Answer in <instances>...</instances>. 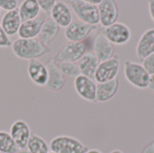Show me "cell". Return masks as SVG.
Listing matches in <instances>:
<instances>
[{
	"label": "cell",
	"mask_w": 154,
	"mask_h": 153,
	"mask_svg": "<svg viewBox=\"0 0 154 153\" xmlns=\"http://www.w3.org/2000/svg\"><path fill=\"white\" fill-rule=\"evenodd\" d=\"M105 36L113 45H125L132 38V32L128 25L123 23H116L102 30Z\"/></svg>",
	"instance_id": "52a82bcc"
},
{
	"label": "cell",
	"mask_w": 154,
	"mask_h": 153,
	"mask_svg": "<svg viewBox=\"0 0 154 153\" xmlns=\"http://www.w3.org/2000/svg\"><path fill=\"white\" fill-rule=\"evenodd\" d=\"M40 11L41 9L37 0H24L18 9L22 23L37 18L40 14Z\"/></svg>",
	"instance_id": "44dd1931"
},
{
	"label": "cell",
	"mask_w": 154,
	"mask_h": 153,
	"mask_svg": "<svg viewBox=\"0 0 154 153\" xmlns=\"http://www.w3.org/2000/svg\"><path fill=\"white\" fill-rule=\"evenodd\" d=\"M74 88L77 94L88 102H96L97 83L94 79L79 75L74 79Z\"/></svg>",
	"instance_id": "30bf717a"
},
{
	"label": "cell",
	"mask_w": 154,
	"mask_h": 153,
	"mask_svg": "<svg viewBox=\"0 0 154 153\" xmlns=\"http://www.w3.org/2000/svg\"><path fill=\"white\" fill-rule=\"evenodd\" d=\"M45 22L44 16H38L35 19L23 22L18 31V36L21 39H36L39 36L41 29Z\"/></svg>",
	"instance_id": "e0dca14e"
},
{
	"label": "cell",
	"mask_w": 154,
	"mask_h": 153,
	"mask_svg": "<svg viewBox=\"0 0 154 153\" xmlns=\"http://www.w3.org/2000/svg\"><path fill=\"white\" fill-rule=\"evenodd\" d=\"M150 91L154 93V74L153 75H150V80H149V84H148V87H147Z\"/></svg>",
	"instance_id": "1f68e13d"
},
{
	"label": "cell",
	"mask_w": 154,
	"mask_h": 153,
	"mask_svg": "<svg viewBox=\"0 0 154 153\" xmlns=\"http://www.w3.org/2000/svg\"><path fill=\"white\" fill-rule=\"evenodd\" d=\"M13 53L21 60H38L51 51L49 46L43 44L39 39H21L17 38L12 42Z\"/></svg>",
	"instance_id": "6da1fadb"
},
{
	"label": "cell",
	"mask_w": 154,
	"mask_h": 153,
	"mask_svg": "<svg viewBox=\"0 0 154 153\" xmlns=\"http://www.w3.org/2000/svg\"><path fill=\"white\" fill-rule=\"evenodd\" d=\"M99 14V23L103 28L108 27L116 23L119 16V9L116 1L102 0L97 5Z\"/></svg>",
	"instance_id": "9c48e42d"
},
{
	"label": "cell",
	"mask_w": 154,
	"mask_h": 153,
	"mask_svg": "<svg viewBox=\"0 0 154 153\" xmlns=\"http://www.w3.org/2000/svg\"><path fill=\"white\" fill-rule=\"evenodd\" d=\"M12 46V41L10 40V37L7 36V34L4 32L0 25V48H7Z\"/></svg>",
	"instance_id": "f1b7e54d"
},
{
	"label": "cell",
	"mask_w": 154,
	"mask_h": 153,
	"mask_svg": "<svg viewBox=\"0 0 154 153\" xmlns=\"http://www.w3.org/2000/svg\"><path fill=\"white\" fill-rule=\"evenodd\" d=\"M15 153H30V152L27 151V149H23V150H18V151H17Z\"/></svg>",
	"instance_id": "e575fe53"
},
{
	"label": "cell",
	"mask_w": 154,
	"mask_h": 153,
	"mask_svg": "<svg viewBox=\"0 0 154 153\" xmlns=\"http://www.w3.org/2000/svg\"><path fill=\"white\" fill-rule=\"evenodd\" d=\"M26 149L30 153H48L50 151V146L46 141L35 133H32Z\"/></svg>",
	"instance_id": "603a6c76"
},
{
	"label": "cell",
	"mask_w": 154,
	"mask_h": 153,
	"mask_svg": "<svg viewBox=\"0 0 154 153\" xmlns=\"http://www.w3.org/2000/svg\"><path fill=\"white\" fill-rule=\"evenodd\" d=\"M27 73L29 78L33 84L39 87H45L48 81V69L39 60H32L27 65Z\"/></svg>",
	"instance_id": "4fadbf2b"
},
{
	"label": "cell",
	"mask_w": 154,
	"mask_h": 153,
	"mask_svg": "<svg viewBox=\"0 0 154 153\" xmlns=\"http://www.w3.org/2000/svg\"><path fill=\"white\" fill-rule=\"evenodd\" d=\"M109 153H124L122 151H120V150H114V151H110Z\"/></svg>",
	"instance_id": "d590c367"
},
{
	"label": "cell",
	"mask_w": 154,
	"mask_h": 153,
	"mask_svg": "<svg viewBox=\"0 0 154 153\" xmlns=\"http://www.w3.org/2000/svg\"><path fill=\"white\" fill-rule=\"evenodd\" d=\"M19 150L9 133L0 131V153H15Z\"/></svg>",
	"instance_id": "cb8c5ba5"
},
{
	"label": "cell",
	"mask_w": 154,
	"mask_h": 153,
	"mask_svg": "<svg viewBox=\"0 0 154 153\" xmlns=\"http://www.w3.org/2000/svg\"><path fill=\"white\" fill-rule=\"evenodd\" d=\"M48 153H56V152H53V151H49Z\"/></svg>",
	"instance_id": "8d00e7d4"
},
{
	"label": "cell",
	"mask_w": 154,
	"mask_h": 153,
	"mask_svg": "<svg viewBox=\"0 0 154 153\" xmlns=\"http://www.w3.org/2000/svg\"><path fill=\"white\" fill-rule=\"evenodd\" d=\"M48 69V81L45 87L51 92L60 91L66 83V78L61 73L58 63L51 58L46 64Z\"/></svg>",
	"instance_id": "7c38bea8"
},
{
	"label": "cell",
	"mask_w": 154,
	"mask_h": 153,
	"mask_svg": "<svg viewBox=\"0 0 154 153\" xmlns=\"http://www.w3.org/2000/svg\"><path fill=\"white\" fill-rule=\"evenodd\" d=\"M89 4H91V5H98L100 3H101V1L102 0H87Z\"/></svg>",
	"instance_id": "d6a6232c"
},
{
	"label": "cell",
	"mask_w": 154,
	"mask_h": 153,
	"mask_svg": "<svg viewBox=\"0 0 154 153\" xmlns=\"http://www.w3.org/2000/svg\"><path fill=\"white\" fill-rule=\"evenodd\" d=\"M136 57L143 61L146 57L154 53V28L147 29L140 37L136 45Z\"/></svg>",
	"instance_id": "9a60e30c"
},
{
	"label": "cell",
	"mask_w": 154,
	"mask_h": 153,
	"mask_svg": "<svg viewBox=\"0 0 154 153\" xmlns=\"http://www.w3.org/2000/svg\"><path fill=\"white\" fill-rule=\"evenodd\" d=\"M93 49L94 54L100 62L107 60L114 56V45L107 40L102 31H100L95 38Z\"/></svg>",
	"instance_id": "5bb4252c"
},
{
	"label": "cell",
	"mask_w": 154,
	"mask_h": 153,
	"mask_svg": "<svg viewBox=\"0 0 154 153\" xmlns=\"http://www.w3.org/2000/svg\"><path fill=\"white\" fill-rule=\"evenodd\" d=\"M40 9L43 11L45 15H51L52 8L56 3L55 0H37Z\"/></svg>",
	"instance_id": "484cf974"
},
{
	"label": "cell",
	"mask_w": 154,
	"mask_h": 153,
	"mask_svg": "<svg viewBox=\"0 0 154 153\" xmlns=\"http://www.w3.org/2000/svg\"><path fill=\"white\" fill-rule=\"evenodd\" d=\"M120 68V58L117 55H114L111 59L99 63L95 74L94 80L99 83H105L117 78Z\"/></svg>",
	"instance_id": "8992f818"
},
{
	"label": "cell",
	"mask_w": 154,
	"mask_h": 153,
	"mask_svg": "<svg viewBox=\"0 0 154 153\" xmlns=\"http://www.w3.org/2000/svg\"><path fill=\"white\" fill-rule=\"evenodd\" d=\"M97 28V26L96 25H90L81 21H75L65 28L64 35L69 42H79L87 39Z\"/></svg>",
	"instance_id": "ba28073f"
},
{
	"label": "cell",
	"mask_w": 154,
	"mask_h": 153,
	"mask_svg": "<svg viewBox=\"0 0 154 153\" xmlns=\"http://www.w3.org/2000/svg\"><path fill=\"white\" fill-rule=\"evenodd\" d=\"M87 153H102L100 151L98 150H96V149H92V150H89Z\"/></svg>",
	"instance_id": "836d02e7"
},
{
	"label": "cell",
	"mask_w": 154,
	"mask_h": 153,
	"mask_svg": "<svg viewBox=\"0 0 154 153\" xmlns=\"http://www.w3.org/2000/svg\"><path fill=\"white\" fill-rule=\"evenodd\" d=\"M51 151L56 153H87L89 149L75 137L60 135L53 138L50 143Z\"/></svg>",
	"instance_id": "3957f363"
},
{
	"label": "cell",
	"mask_w": 154,
	"mask_h": 153,
	"mask_svg": "<svg viewBox=\"0 0 154 153\" xmlns=\"http://www.w3.org/2000/svg\"><path fill=\"white\" fill-rule=\"evenodd\" d=\"M0 13H1V9H0Z\"/></svg>",
	"instance_id": "74e56055"
},
{
	"label": "cell",
	"mask_w": 154,
	"mask_h": 153,
	"mask_svg": "<svg viewBox=\"0 0 154 153\" xmlns=\"http://www.w3.org/2000/svg\"><path fill=\"white\" fill-rule=\"evenodd\" d=\"M87 47L83 41L69 42L65 44L53 57L57 63L62 62H74L79 61L86 53Z\"/></svg>",
	"instance_id": "5b68a950"
},
{
	"label": "cell",
	"mask_w": 154,
	"mask_h": 153,
	"mask_svg": "<svg viewBox=\"0 0 154 153\" xmlns=\"http://www.w3.org/2000/svg\"><path fill=\"white\" fill-rule=\"evenodd\" d=\"M18 2L16 0H0V9L10 12L17 9Z\"/></svg>",
	"instance_id": "83f0119b"
},
{
	"label": "cell",
	"mask_w": 154,
	"mask_h": 153,
	"mask_svg": "<svg viewBox=\"0 0 154 153\" xmlns=\"http://www.w3.org/2000/svg\"><path fill=\"white\" fill-rule=\"evenodd\" d=\"M59 68L65 78H76L80 75V71L78 66V63L74 62H62L59 63Z\"/></svg>",
	"instance_id": "d4e9b609"
},
{
	"label": "cell",
	"mask_w": 154,
	"mask_h": 153,
	"mask_svg": "<svg viewBox=\"0 0 154 153\" xmlns=\"http://www.w3.org/2000/svg\"><path fill=\"white\" fill-rule=\"evenodd\" d=\"M100 61L92 52H86L82 58L78 61V66L80 71V75L89 78L91 79L95 78V74L97 69Z\"/></svg>",
	"instance_id": "ffe728a7"
},
{
	"label": "cell",
	"mask_w": 154,
	"mask_h": 153,
	"mask_svg": "<svg viewBox=\"0 0 154 153\" xmlns=\"http://www.w3.org/2000/svg\"><path fill=\"white\" fill-rule=\"evenodd\" d=\"M124 75L127 82L133 87L139 89L148 87L150 75L142 64L126 60L124 63Z\"/></svg>",
	"instance_id": "7a4b0ae2"
},
{
	"label": "cell",
	"mask_w": 154,
	"mask_h": 153,
	"mask_svg": "<svg viewBox=\"0 0 154 153\" xmlns=\"http://www.w3.org/2000/svg\"><path fill=\"white\" fill-rule=\"evenodd\" d=\"M143 153H154V142H152L147 146H145V148L143 151Z\"/></svg>",
	"instance_id": "4dcf8cb0"
},
{
	"label": "cell",
	"mask_w": 154,
	"mask_h": 153,
	"mask_svg": "<svg viewBox=\"0 0 154 153\" xmlns=\"http://www.w3.org/2000/svg\"><path fill=\"white\" fill-rule=\"evenodd\" d=\"M51 17L60 27L66 28L72 23L71 9L62 1H56L51 14Z\"/></svg>",
	"instance_id": "2e32d148"
},
{
	"label": "cell",
	"mask_w": 154,
	"mask_h": 153,
	"mask_svg": "<svg viewBox=\"0 0 154 153\" xmlns=\"http://www.w3.org/2000/svg\"><path fill=\"white\" fill-rule=\"evenodd\" d=\"M22 21L18 13V9L5 12L1 19L0 25L4 32L7 34V36H14V34L18 33L20 29Z\"/></svg>",
	"instance_id": "d6986e66"
},
{
	"label": "cell",
	"mask_w": 154,
	"mask_h": 153,
	"mask_svg": "<svg viewBox=\"0 0 154 153\" xmlns=\"http://www.w3.org/2000/svg\"><path fill=\"white\" fill-rule=\"evenodd\" d=\"M9 133L12 136L17 147L19 148V150L26 149L32 133H31L30 126L25 121L19 119L14 122L10 127Z\"/></svg>",
	"instance_id": "8fae6325"
},
{
	"label": "cell",
	"mask_w": 154,
	"mask_h": 153,
	"mask_svg": "<svg viewBox=\"0 0 154 153\" xmlns=\"http://www.w3.org/2000/svg\"><path fill=\"white\" fill-rule=\"evenodd\" d=\"M148 9H149V14L150 16L154 23V0H151L148 3Z\"/></svg>",
	"instance_id": "f546056e"
},
{
	"label": "cell",
	"mask_w": 154,
	"mask_h": 153,
	"mask_svg": "<svg viewBox=\"0 0 154 153\" xmlns=\"http://www.w3.org/2000/svg\"><path fill=\"white\" fill-rule=\"evenodd\" d=\"M69 3L79 21L96 26L99 23V14L97 5L89 4L87 0H72Z\"/></svg>",
	"instance_id": "277c9868"
},
{
	"label": "cell",
	"mask_w": 154,
	"mask_h": 153,
	"mask_svg": "<svg viewBox=\"0 0 154 153\" xmlns=\"http://www.w3.org/2000/svg\"><path fill=\"white\" fill-rule=\"evenodd\" d=\"M143 67L145 69V70L149 73V75H153L154 74V53L151 54L150 56L146 57L143 61H142Z\"/></svg>",
	"instance_id": "4316f807"
},
{
	"label": "cell",
	"mask_w": 154,
	"mask_h": 153,
	"mask_svg": "<svg viewBox=\"0 0 154 153\" xmlns=\"http://www.w3.org/2000/svg\"><path fill=\"white\" fill-rule=\"evenodd\" d=\"M119 89V79L116 78L113 80L97 84V103H106L111 100Z\"/></svg>",
	"instance_id": "ac0fdd59"
},
{
	"label": "cell",
	"mask_w": 154,
	"mask_h": 153,
	"mask_svg": "<svg viewBox=\"0 0 154 153\" xmlns=\"http://www.w3.org/2000/svg\"><path fill=\"white\" fill-rule=\"evenodd\" d=\"M60 29V27L52 19L45 20L39 34V40L48 46L59 34Z\"/></svg>",
	"instance_id": "7402d4cb"
}]
</instances>
